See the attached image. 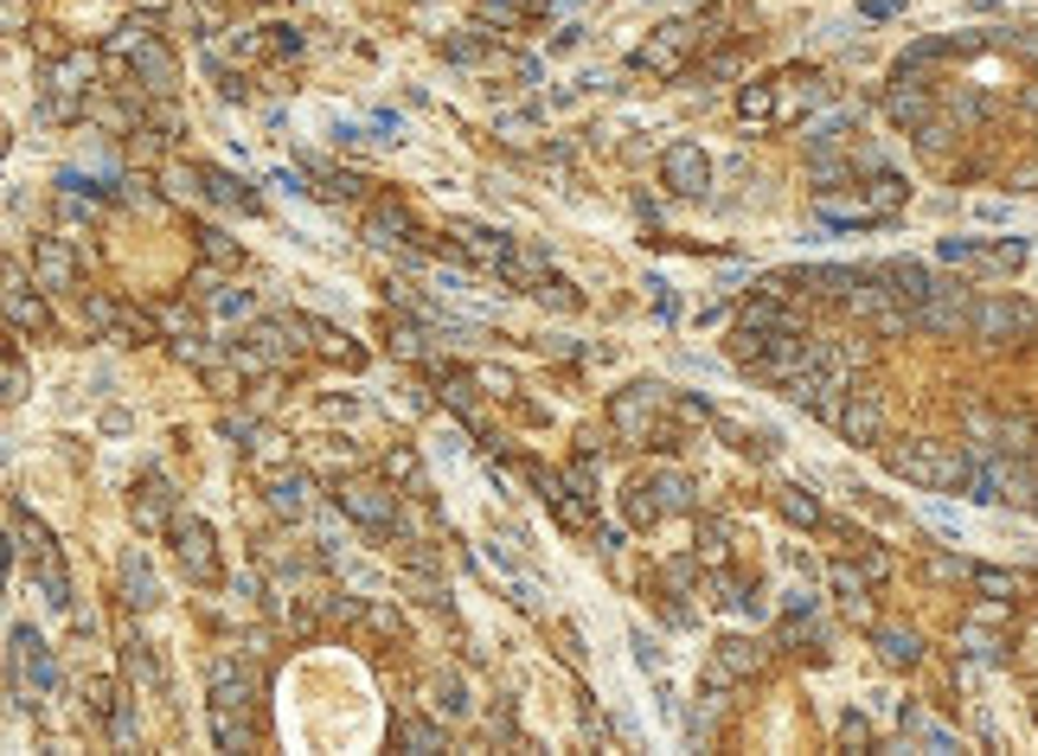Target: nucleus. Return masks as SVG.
Listing matches in <instances>:
<instances>
[{"mask_svg": "<svg viewBox=\"0 0 1038 756\" xmlns=\"http://www.w3.org/2000/svg\"><path fill=\"white\" fill-rule=\"evenodd\" d=\"M199 180H206V199H218V206H237V212H257V193L237 180V174H225V167H199Z\"/></svg>", "mask_w": 1038, "mask_h": 756, "instance_id": "nucleus-20", "label": "nucleus"}, {"mask_svg": "<svg viewBox=\"0 0 1038 756\" xmlns=\"http://www.w3.org/2000/svg\"><path fill=\"white\" fill-rule=\"evenodd\" d=\"M660 404H667V385H660V379H635L628 392L609 397V423L623 430L628 443H648V418L660 411Z\"/></svg>", "mask_w": 1038, "mask_h": 756, "instance_id": "nucleus-3", "label": "nucleus"}, {"mask_svg": "<svg viewBox=\"0 0 1038 756\" xmlns=\"http://www.w3.org/2000/svg\"><path fill=\"white\" fill-rule=\"evenodd\" d=\"M0 379H7V397H27V360H20V346H7V360H0Z\"/></svg>", "mask_w": 1038, "mask_h": 756, "instance_id": "nucleus-45", "label": "nucleus"}, {"mask_svg": "<svg viewBox=\"0 0 1038 756\" xmlns=\"http://www.w3.org/2000/svg\"><path fill=\"white\" fill-rule=\"evenodd\" d=\"M398 744H404V750H417V756H430V750H442V730L430 725V718L404 711V718H398Z\"/></svg>", "mask_w": 1038, "mask_h": 756, "instance_id": "nucleus-28", "label": "nucleus"}, {"mask_svg": "<svg viewBox=\"0 0 1038 756\" xmlns=\"http://www.w3.org/2000/svg\"><path fill=\"white\" fill-rule=\"evenodd\" d=\"M309 334H314V353H321V360H340L346 372H360V365H365V353L340 334L334 321H314V314H309Z\"/></svg>", "mask_w": 1038, "mask_h": 756, "instance_id": "nucleus-16", "label": "nucleus"}, {"mask_svg": "<svg viewBox=\"0 0 1038 756\" xmlns=\"http://www.w3.org/2000/svg\"><path fill=\"white\" fill-rule=\"evenodd\" d=\"M442 52L456 58V65H481V58H488V52H481V39H474V32H449V39H442Z\"/></svg>", "mask_w": 1038, "mask_h": 756, "instance_id": "nucleus-43", "label": "nucleus"}, {"mask_svg": "<svg viewBox=\"0 0 1038 756\" xmlns=\"http://www.w3.org/2000/svg\"><path fill=\"white\" fill-rule=\"evenodd\" d=\"M474 379H481V392H493V397H513V372H500V365H481Z\"/></svg>", "mask_w": 1038, "mask_h": 756, "instance_id": "nucleus-52", "label": "nucleus"}, {"mask_svg": "<svg viewBox=\"0 0 1038 756\" xmlns=\"http://www.w3.org/2000/svg\"><path fill=\"white\" fill-rule=\"evenodd\" d=\"M129 160L155 167V160H160V135H155V129H129Z\"/></svg>", "mask_w": 1038, "mask_h": 756, "instance_id": "nucleus-47", "label": "nucleus"}, {"mask_svg": "<svg viewBox=\"0 0 1038 756\" xmlns=\"http://www.w3.org/2000/svg\"><path fill=\"white\" fill-rule=\"evenodd\" d=\"M270 513H283V520H302L309 513V474H270Z\"/></svg>", "mask_w": 1038, "mask_h": 756, "instance_id": "nucleus-17", "label": "nucleus"}, {"mask_svg": "<svg viewBox=\"0 0 1038 756\" xmlns=\"http://www.w3.org/2000/svg\"><path fill=\"white\" fill-rule=\"evenodd\" d=\"M129 7H141V13H167L174 0H129Z\"/></svg>", "mask_w": 1038, "mask_h": 756, "instance_id": "nucleus-63", "label": "nucleus"}, {"mask_svg": "<svg viewBox=\"0 0 1038 756\" xmlns=\"http://www.w3.org/2000/svg\"><path fill=\"white\" fill-rule=\"evenodd\" d=\"M737 116L744 122H776V90L770 84H744L737 90Z\"/></svg>", "mask_w": 1038, "mask_h": 756, "instance_id": "nucleus-30", "label": "nucleus"}, {"mask_svg": "<svg viewBox=\"0 0 1038 756\" xmlns=\"http://www.w3.org/2000/svg\"><path fill=\"white\" fill-rule=\"evenodd\" d=\"M776 507H782V520L789 526H821V500L807 494L802 481H789V488L776 494Z\"/></svg>", "mask_w": 1038, "mask_h": 756, "instance_id": "nucleus-27", "label": "nucleus"}, {"mask_svg": "<svg viewBox=\"0 0 1038 756\" xmlns=\"http://www.w3.org/2000/svg\"><path fill=\"white\" fill-rule=\"evenodd\" d=\"M174 520V481L160 469H148L141 474V488H135V526L141 532H155V526H167Z\"/></svg>", "mask_w": 1038, "mask_h": 756, "instance_id": "nucleus-11", "label": "nucleus"}, {"mask_svg": "<svg viewBox=\"0 0 1038 756\" xmlns=\"http://www.w3.org/2000/svg\"><path fill=\"white\" fill-rule=\"evenodd\" d=\"M532 295H539V302H551L558 314H577V308H584V295H577V288L565 283V276H546V283L532 288Z\"/></svg>", "mask_w": 1038, "mask_h": 756, "instance_id": "nucleus-36", "label": "nucleus"}, {"mask_svg": "<svg viewBox=\"0 0 1038 756\" xmlns=\"http://www.w3.org/2000/svg\"><path fill=\"white\" fill-rule=\"evenodd\" d=\"M160 327H167V334L174 340H186V334H199V308H193V302H174V308H160Z\"/></svg>", "mask_w": 1038, "mask_h": 756, "instance_id": "nucleus-42", "label": "nucleus"}, {"mask_svg": "<svg viewBox=\"0 0 1038 756\" xmlns=\"http://www.w3.org/2000/svg\"><path fill=\"white\" fill-rule=\"evenodd\" d=\"M898 199H904V186L891 180V174H879V180H872V212H891Z\"/></svg>", "mask_w": 1038, "mask_h": 756, "instance_id": "nucleus-51", "label": "nucleus"}, {"mask_svg": "<svg viewBox=\"0 0 1038 756\" xmlns=\"http://www.w3.org/2000/svg\"><path fill=\"white\" fill-rule=\"evenodd\" d=\"M321 193H327V199H360L365 180L360 174H327V167H321Z\"/></svg>", "mask_w": 1038, "mask_h": 756, "instance_id": "nucleus-44", "label": "nucleus"}, {"mask_svg": "<svg viewBox=\"0 0 1038 756\" xmlns=\"http://www.w3.org/2000/svg\"><path fill=\"white\" fill-rule=\"evenodd\" d=\"M872 648H879L891 667H917V660H923V635H917V628H872Z\"/></svg>", "mask_w": 1038, "mask_h": 756, "instance_id": "nucleus-19", "label": "nucleus"}, {"mask_svg": "<svg viewBox=\"0 0 1038 756\" xmlns=\"http://www.w3.org/2000/svg\"><path fill=\"white\" fill-rule=\"evenodd\" d=\"M109 737H116V744L135 737V705H116V711H109Z\"/></svg>", "mask_w": 1038, "mask_h": 756, "instance_id": "nucleus-55", "label": "nucleus"}, {"mask_svg": "<svg viewBox=\"0 0 1038 756\" xmlns=\"http://www.w3.org/2000/svg\"><path fill=\"white\" fill-rule=\"evenodd\" d=\"M859 571L872 577V583H884V577H891V551H884V546H865V539H859Z\"/></svg>", "mask_w": 1038, "mask_h": 756, "instance_id": "nucleus-46", "label": "nucleus"}, {"mask_svg": "<svg viewBox=\"0 0 1038 756\" xmlns=\"http://www.w3.org/2000/svg\"><path fill=\"white\" fill-rule=\"evenodd\" d=\"M84 693H90V711H97V718H109V711H116V679H90V686H84Z\"/></svg>", "mask_w": 1038, "mask_h": 756, "instance_id": "nucleus-49", "label": "nucleus"}, {"mask_svg": "<svg viewBox=\"0 0 1038 756\" xmlns=\"http://www.w3.org/2000/svg\"><path fill=\"white\" fill-rule=\"evenodd\" d=\"M199 257L218 263V269H237V263H244V251H237V237H225L218 225H199Z\"/></svg>", "mask_w": 1038, "mask_h": 756, "instance_id": "nucleus-29", "label": "nucleus"}, {"mask_svg": "<svg viewBox=\"0 0 1038 756\" xmlns=\"http://www.w3.org/2000/svg\"><path fill=\"white\" fill-rule=\"evenodd\" d=\"M782 609H789V616H807V609H814V597H807V583H795V590L782 597Z\"/></svg>", "mask_w": 1038, "mask_h": 756, "instance_id": "nucleus-59", "label": "nucleus"}, {"mask_svg": "<svg viewBox=\"0 0 1038 756\" xmlns=\"http://www.w3.org/2000/svg\"><path fill=\"white\" fill-rule=\"evenodd\" d=\"M776 84H789V97H776V122H782V116H802V109H814V104H828V97H833L828 71H802V65H795V71H782Z\"/></svg>", "mask_w": 1038, "mask_h": 756, "instance_id": "nucleus-10", "label": "nucleus"}, {"mask_svg": "<svg viewBox=\"0 0 1038 756\" xmlns=\"http://www.w3.org/2000/svg\"><path fill=\"white\" fill-rule=\"evenodd\" d=\"M840 744H853V750H865V744H872V725H865L859 711H846V718H840Z\"/></svg>", "mask_w": 1038, "mask_h": 756, "instance_id": "nucleus-50", "label": "nucleus"}, {"mask_svg": "<svg viewBox=\"0 0 1038 756\" xmlns=\"http://www.w3.org/2000/svg\"><path fill=\"white\" fill-rule=\"evenodd\" d=\"M430 693H437V711H442V718H462V711H468L462 674H437V686H430Z\"/></svg>", "mask_w": 1038, "mask_h": 756, "instance_id": "nucleus-32", "label": "nucleus"}, {"mask_svg": "<svg viewBox=\"0 0 1038 756\" xmlns=\"http://www.w3.org/2000/svg\"><path fill=\"white\" fill-rule=\"evenodd\" d=\"M225 436H237V443H251V436H257V418H251V411H237V418H225Z\"/></svg>", "mask_w": 1038, "mask_h": 756, "instance_id": "nucleus-58", "label": "nucleus"}, {"mask_svg": "<svg viewBox=\"0 0 1038 756\" xmlns=\"http://www.w3.org/2000/svg\"><path fill=\"white\" fill-rule=\"evenodd\" d=\"M365 609H372L365 597H340V590H334V597H321V616H327L334 628H353V622H365Z\"/></svg>", "mask_w": 1038, "mask_h": 756, "instance_id": "nucleus-33", "label": "nucleus"}, {"mask_svg": "<svg viewBox=\"0 0 1038 756\" xmlns=\"http://www.w3.org/2000/svg\"><path fill=\"white\" fill-rule=\"evenodd\" d=\"M27 20H32L27 0H7V32H27Z\"/></svg>", "mask_w": 1038, "mask_h": 756, "instance_id": "nucleus-60", "label": "nucleus"}, {"mask_svg": "<svg viewBox=\"0 0 1038 756\" xmlns=\"http://www.w3.org/2000/svg\"><path fill=\"white\" fill-rule=\"evenodd\" d=\"M212 737H218V750H251V705L212 699Z\"/></svg>", "mask_w": 1038, "mask_h": 756, "instance_id": "nucleus-15", "label": "nucleus"}, {"mask_svg": "<svg viewBox=\"0 0 1038 756\" xmlns=\"http://www.w3.org/2000/svg\"><path fill=\"white\" fill-rule=\"evenodd\" d=\"M365 237H372V244H417V225H411V212L398 206V199H379V206H372V218H365Z\"/></svg>", "mask_w": 1038, "mask_h": 756, "instance_id": "nucleus-13", "label": "nucleus"}, {"mask_svg": "<svg viewBox=\"0 0 1038 756\" xmlns=\"http://www.w3.org/2000/svg\"><path fill=\"white\" fill-rule=\"evenodd\" d=\"M32 583H39V597L52 602V609H71V577H65V564H58V551L32 558Z\"/></svg>", "mask_w": 1038, "mask_h": 756, "instance_id": "nucleus-23", "label": "nucleus"}, {"mask_svg": "<svg viewBox=\"0 0 1038 756\" xmlns=\"http://www.w3.org/2000/svg\"><path fill=\"white\" fill-rule=\"evenodd\" d=\"M174 360H180V365H212L218 353H212V346H206L199 334H186V340H174Z\"/></svg>", "mask_w": 1038, "mask_h": 756, "instance_id": "nucleus-48", "label": "nucleus"}, {"mask_svg": "<svg viewBox=\"0 0 1038 756\" xmlns=\"http://www.w3.org/2000/svg\"><path fill=\"white\" fill-rule=\"evenodd\" d=\"M623 513H628V526H642V532H648V526H660V513H667V507L654 500L648 474H642V481H628V494H623Z\"/></svg>", "mask_w": 1038, "mask_h": 756, "instance_id": "nucleus-25", "label": "nucleus"}, {"mask_svg": "<svg viewBox=\"0 0 1038 756\" xmlns=\"http://www.w3.org/2000/svg\"><path fill=\"white\" fill-rule=\"evenodd\" d=\"M660 616H667V628H686V622H693V609H686V602H667Z\"/></svg>", "mask_w": 1038, "mask_h": 756, "instance_id": "nucleus-62", "label": "nucleus"}, {"mask_svg": "<svg viewBox=\"0 0 1038 756\" xmlns=\"http://www.w3.org/2000/svg\"><path fill=\"white\" fill-rule=\"evenodd\" d=\"M865 583H872V577L859 571V564H833V597L846 602V609H853V602H865Z\"/></svg>", "mask_w": 1038, "mask_h": 756, "instance_id": "nucleus-35", "label": "nucleus"}, {"mask_svg": "<svg viewBox=\"0 0 1038 756\" xmlns=\"http://www.w3.org/2000/svg\"><path fill=\"white\" fill-rule=\"evenodd\" d=\"M699 39H705L699 20H667V27L654 32V39L628 58V65H635V71H648V78H686V52H693Z\"/></svg>", "mask_w": 1038, "mask_h": 756, "instance_id": "nucleus-1", "label": "nucleus"}, {"mask_svg": "<svg viewBox=\"0 0 1038 756\" xmlns=\"http://www.w3.org/2000/svg\"><path fill=\"white\" fill-rule=\"evenodd\" d=\"M167 539H174V558H180L186 583H218V546H212V526L193 520V513H174L167 520Z\"/></svg>", "mask_w": 1038, "mask_h": 756, "instance_id": "nucleus-2", "label": "nucleus"}, {"mask_svg": "<svg viewBox=\"0 0 1038 756\" xmlns=\"http://www.w3.org/2000/svg\"><path fill=\"white\" fill-rule=\"evenodd\" d=\"M763 641H751V635H725L718 641V654H712V667H705V686H731V679H744L763 667Z\"/></svg>", "mask_w": 1038, "mask_h": 756, "instance_id": "nucleus-6", "label": "nucleus"}, {"mask_svg": "<svg viewBox=\"0 0 1038 756\" xmlns=\"http://www.w3.org/2000/svg\"><path fill=\"white\" fill-rule=\"evenodd\" d=\"M155 334H167L160 327V314H141V308H116V327H109V340H129V346H148Z\"/></svg>", "mask_w": 1038, "mask_h": 756, "instance_id": "nucleus-26", "label": "nucleus"}, {"mask_svg": "<svg viewBox=\"0 0 1038 756\" xmlns=\"http://www.w3.org/2000/svg\"><path fill=\"white\" fill-rule=\"evenodd\" d=\"M257 686H263V674H257V660L244 654V660H212V699L218 705H257Z\"/></svg>", "mask_w": 1038, "mask_h": 756, "instance_id": "nucleus-7", "label": "nucleus"}, {"mask_svg": "<svg viewBox=\"0 0 1038 756\" xmlns=\"http://www.w3.org/2000/svg\"><path fill=\"white\" fill-rule=\"evenodd\" d=\"M270 52L295 58V52H302V32H295V27H270Z\"/></svg>", "mask_w": 1038, "mask_h": 756, "instance_id": "nucleus-57", "label": "nucleus"}, {"mask_svg": "<svg viewBox=\"0 0 1038 756\" xmlns=\"http://www.w3.org/2000/svg\"><path fill=\"white\" fill-rule=\"evenodd\" d=\"M123 674L141 679L148 693H167V674H160V660L148 654V641H123Z\"/></svg>", "mask_w": 1038, "mask_h": 756, "instance_id": "nucleus-24", "label": "nucleus"}, {"mask_svg": "<svg viewBox=\"0 0 1038 756\" xmlns=\"http://www.w3.org/2000/svg\"><path fill=\"white\" fill-rule=\"evenodd\" d=\"M58 212H65V218H90V199H78V193H65V199H58Z\"/></svg>", "mask_w": 1038, "mask_h": 756, "instance_id": "nucleus-61", "label": "nucleus"}, {"mask_svg": "<svg viewBox=\"0 0 1038 756\" xmlns=\"http://www.w3.org/2000/svg\"><path fill=\"white\" fill-rule=\"evenodd\" d=\"M660 180L674 186V193H686V199L705 193V186H712V160H705L699 141H674V148L660 155Z\"/></svg>", "mask_w": 1038, "mask_h": 756, "instance_id": "nucleus-5", "label": "nucleus"}, {"mask_svg": "<svg viewBox=\"0 0 1038 756\" xmlns=\"http://www.w3.org/2000/svg\"><path fill=\"white\" fill-rule=\"evenodd\" d=\"M565 481H571V494H584V500H597V449H584L571 469H565Z\"/></svg>", "mask_w": 1038, "mask_h": 756, "instance_id": "nucleus-37", "label": "nucleus"}, {"mask_svg": "<svg viewBox=\"0 0 1038 756\" xmlns=\"http://www.w3.org/2000/svg\"><path fill=\"white\" fill-rule=\"evenodd\" d=\"M725 551H731V526L725 520H699V558L705 564H718Z\"/></svg>", "mask_w": 1038, "mask_h": 756, "instance_id": "nucleus-38", "label": "nucleus"}, {"mask_svg": "<svg viewBox=\"0 0 1038 756\" xmlns=\"http://www.w3.org/2000/svg\"><path fill=\"white\" fill-rule=\"evenodd\" d=\"M90 71H97V58H90V52H71L65 65H58V90H84V84H90Z\"/></svg>", "mask_w": 1038, "mask_h": 756, "instance_id": "nucleus-41", "label": "nucleus"}, {"mask_svg": "<svg viewBox=\"0 0 1038 756\" xmlns=\"http://www.w3.org/2000/svg\"><path fill=\"white\" fill-rule=\"evenodd\" d=\"M737 65H744V58H737V52H718V58H705V65H699V84H712V78H731Z\"/></svg>", "mask_w": 1038, "mask_h": 756, "instance_id": "nucleus-53", "label": "nucleus"}, {"mask_svg": "<svg viewBox=\"0 0 1038 756\" xmlns=\"http://www.w3.org/2000/svg\"><path fill=\"white\" fill-rule=\"evenodd\" d=\"M7 526H13V551H32V558H46V551H52V532L32 520L20 500H7Z\"/></svg>", "mask_w": 1038, "mask_h": 756, "instance_id": "nucleus-21", "label": "nucleus"}, {"mask_svg": "<svg viewBox=\"0 0 1038 756\" xmlns=\"http://www.w3.org/2000/svg\"><path fill=\"white\" fill-rule=\"evenodd\" d=\"M532 7L526 0H481V27H519Z\"/></svg>", "mask_w": 1038, "mask_h": 756, "instance_id": "nucleus-39", "label": "nucleus"}, {"mask_svg": "<svg viewBox=\"0 0 1038 756\" xmlns=\"http://www.w3.org/2000/svg\"><path fill=\"white\" fill-rule=\"evenodd\" d=\"M385 346L398 360H423V334H417L411 321H385Z\"/></svg>", "mask_w": 1038, "mask_h": 756, "instance_id": "nucleus-34", "label": "nucleus"}, {"mask_svg": "<svg viewBox=\"0 0 1038 756\" xmlns=\"http://www.w3.org/2000/svg\"><path fill=\"white\" fill-rule=\"evenodd\" d=\"M32 276H39V288H71L78 283V251H71V237H32Z\"/></svg>", "mask_w": 1038, "mask_h": 756, "instance_id": "nucleus-8", "label": "nucleus"}, {"mask_svg": "<svg viewBox=\"0 0 1038 756\" xmlns=\"http://www.w3.org/2000/svg\"><path fill=\"white\" fill-rule=\"evenodd\" d=\"M212 308H218V314H251V295H244V288H218V295H212Z\"/></svg>", "mask_w": 1038, "mask_h": 756, "instance_id": "nucleus-54", "label": "nucleus"}, {"mask_svg": "<svg viewBox=\"0 0 1038 756\" xmlns=\"http://www.w3.org/2000/svg\"><path fill=\"white\" fill-rule=\"evenodd\" d=\"M493 276H500L507 288H526V295H532L551 269H546V251H532V244H507V257H500V269H493Z\"/></svg>", "mask_w": 1038, "mask_h": 756, "instance_id": "nucleus-12", "label": "nucleus"}, {"mask_svg": "<svg viewBox=\"0 0 1038 756\" xmlns=\"http://www.w3.org/2000/svg\"><path fill=\"white\" fill-rule=\"evenodd\" d=\"M186 7H193L199 27H225V0H186Z\"/></svg>", "mask_w": 1038, "mask_h": 756, "instance_id": "nucleus-56", "label": "nucleus"}, {"mask_svg": "<svg viewBox=\"0 0 1038 756\" xmlns=\"http://www.w3.org/2000/svg\"><path fill=\"white\" fill-rule=\"evenodd\" d=\"M340 507H346L365 532H391L398 513H404V500L391 494V488H379V481H346V488H340Z\"/></svg>", "mask_w": 1038, "mask_h": 756, "instance_id": "nucleus-4", "label": "nucleus"}, {"mask_svg": "<svg viewBox=\"0 0 1038 756\" xmlns=\"http://www.w3.org/2000/svg\"><path fill=\"white\" fill-rule=\"evenodd\" d=\"M385 481H398V488H411V494H423V469H417V455L411 449H385Z\"/></svg>", "mask_w": 1038, "mask_h": 756, "instance_id": "nucleus-31", "label": "nucleus"}, {"mask_svg": "<svg viewBox=\"0 0 1038 756\" xmlns=\"http://www.w3.org/2000/svg\"><path fill=\"white\" fill-rule=\"evenodd\" d=\"M648 488H654V500H660L667 513H693V507H699V488H693L686 474H674V469L648 474Z\"/></svg>", "mask_w": 1038, "mask_h": 756, "instance_id": "nucleus-22", "label": "nucleus"}, {"mask_svg": "<svg viewBox=\"0 0 1038 756\" xmlns=\"http://www.w3.org/2000/svg\"><path fill=\"white\" fill-rule=\"evenodd\" d=\"M123 602H135V609H155V602H160V583H155V571H148V558H141V551H129V558H123Z\"/></svg>", "mask_w": 1038, "mask_h": 756, "instance_id": "nucleus-18", "label": "nucleus"}, {"mask_svg": "<svg viewBox=\"0 0 1038 756\" xmlns=\"http://www.w3.org/2000/svg\"><path fill=\"white\" fill-rule=\"evenodd\" d=\"M129 65H135V78H141V90H148V97H167V90H174V58L160 52L155 39H148V46H135Z\"/></svg>", "mask_w": 1038, "mask_h": 756, "instance_id": "nucleus-14", "label": "nucleus"}, {"mask_svg": "<svg viewBox=\"0 0 1038 756\" xmlns=\"http://www.w3.org/2000/svg\"><path fill=\"white\" fill-rule=\"evenodd\" d=\"M660 577H667L674 590H693V583L705 577V558H699V551H693V558H667V564H660Z\"/></svg>", "mask_w": 1038, "mask_h": 756, "instance_id": "nucleus-40", "label": "nucleus"}, {"mask_svg": "<svg viewBox=\"0 0 1038 756\" xmlns=\"http://www.w3.org/2000/svg\"><path fill=\"white\" fill-rule=\"evenodd\" d=\"M7 321H13V334H52V308L39 295H27L20 269H7Z\"/></svg>", "mask_w": 1038, "mask_h": 756, "instance_id": "nucleus-9", "label": "nucleus"}]
</instances>
